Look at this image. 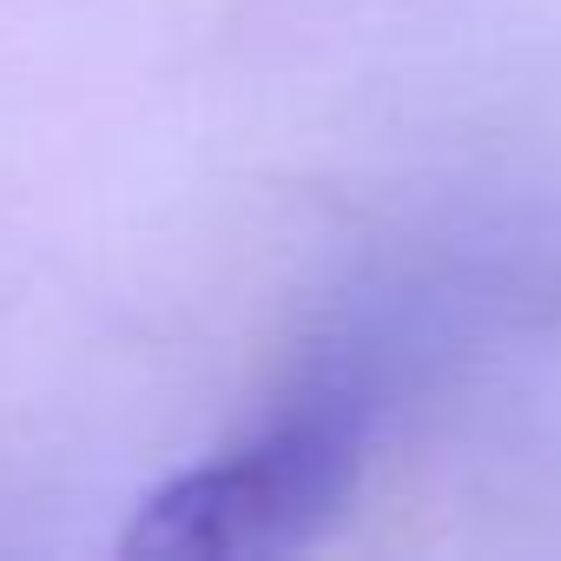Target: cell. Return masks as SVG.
Wrapping results in <instances>:
<instances>
[{"label": "cell", "mask_w": 561, "mask_h": 561, "mask_svg": "<svg viewBox=\"0 0 561 561\" xmlns=\"http://www.w3.org/2000/svg\"><path fill=\"white\" fill-rule=\"evenodd\" d=\"M377 436L305 383H285L251 430L165 476L126 515L119 554L139 561H257L311 548L364 489Z\"/></svg>", "instance_id": "obj_1"}]
</instances>
